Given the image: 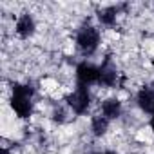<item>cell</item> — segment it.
I'll return each instance as SVG.
<instances>
[{"label":"cell","instance_id":"4fadbf2b","mask_svg":"<svg viewBox=\"0 0 154 154\" xmlns=\"http://www.w3.org/2000/svg\"><path fill=\"white\" fill-rule=\"evenodd\" d=\"M102 154H114V152H102Z\"/></svg>","mask_w":154,"mask_h":154},{"label":"cell","instance_id":"6da1fadb","mask_svg":"<svg viewBox=\"0 0 154 154\" xmlns=\"http://www.w3.org/2000/svg\"><path fill=\"white\" fill-rule=\"evenodd\" d=\"M33 89L29 85H15L11 96V107L20 118H27L33 111Z\"/></svg>","mask_w":154,"mask_h":154},{"label":"cell","instance_id":"7a4b0ae2","mask_svg":"<svg viewBox=\"0 0 154 154\" xmlns=\"http://www.w3.org/2000/svg\"><path fill=\"white\" fill-rule=\"evenodd\" d=\"M76 44L84 53H93L98 44H100V33L96 27L93 26H85L78 31V36H76Z\"/></svg>","mask_w":154,"mask_h":154},{"label":"cell","instance_id":"277c9868","mask_svg":"<svg viewBox=\"0 0 154 154\" xmlns=\"http://www.w3.org/2000/svg\"><path fill=\"white\" fill-rule=\"evenodd\" d=\"M67 102H69V105H71V109H72L74 112L84 114V112L87 111L89 103H91V96H89L87 87H85V85H78V89H76V91L67 98Z\"/></svg>","mask_w":154,"mask_h":154},{"label":"cell","instance_id":"ba28073f","mask_svg":"<svg viewBox=\"0 0 154 154\" xmlns=\"http://www.w3.org/2000/svg\"><path fill=\"white\" fill-rule=\"evenodd\" d=\"M138 105H140L145 112L154 114V91H150V89H141V91L138 93Z\"/></svg>","mask_w":154,"mask_h":154},{"label":"cell","instance_id":"9c48e42d","mask_svg":"<svg viewBox=\"0 0 154 154\" xmlns=\"http://www.w3.org/2000/svg\"><path fill=\"white\" fill-rule=\"evenodd\" d=\"M107 127H109V120L105 116H94L93 118V132H94V136L105 134Z\"/></svg>","mask_w":154,"mask_h":154},{"label":"cell","instance_id":"3957f363","mask_svg":"<svg viewBox=\"0 0 154 154\" xmlns=\"http://www.w3.org/2000/svg\"><path fill=\"white\" fill-rule=\"evenodd\" d=\"M76 78H78L80 85H85V87L91 84H96V82H100V67L82 62L76 67Z\"/></svg>","mask_w":154,"mask_h":154},{"label":"cell","instance_id":"52a82bcc","mask_svg":"<svg viewBox=\"0 0 154 154\" xmlns=\"http://www.w3.org/2000/svg\"><path fill=\"white\" fill-rule=\"evenodd\" d=\"M102 112L107 120H112V118H118L122 114V102L118 98H109L102 103Z\"/></svg>","mask_w":154,"mask_h":154},{"label":"cell","instance_id":"5b68a950","mask_svg":"<svg viewBox=\"0 0 154 154\" xmlns=\"http://www.w3.org/2000/svg\"><path fill=\"white\" fill-rule=\"evenodd\" d=\"M118 80V72H116V67L111 63V58L105 60V63L100 67V84L107 85V87H112Z\"/></svg>","mask_w":154,"mask_h":154},{"label":"cell","instance_id":"8fae6325","mask_svg":"<svg viewBox=\"0 0 154 154\" xmlns=\"http://www.w3.org/2000/svg\"><path fill=\"white\" fill-rule=\"evenodd\" d=\"M150 129L154 131V114H152V118H150Z\"/></svg>","mask_w":154,"mask_h":154},{"label":"cell","instance_id":"30bf717a","mask_svg":"<svg viewBox=\"0 0 154 154\" xmlns=\"http://www.w3.org/2000/svg\"><path fill=\"white\" fill-rule=\"evenodd\" d=\"M116 13H118V9H116V8H107V9L100 11L98 18H100V22H102V24H105V26H112V24H114V20H116Z\"/></svg>","mask_w":154,"mask_h":154},{"label":"cell","instance_id":"8992f818","mask_svg":"<svg viewBox=\"0 0 154 154\" xmlns=\"http://www.w3.org/2000/svg\"><path fill=\"white\" fill-rule=\"evenodd\" d=\"M17 33H18V36H22V38H27V36H31V35L35 33V20H33L31 15L24 13V15L17 20Z\"/></svg>","mask_w":154,"mask_h":154},{"label":"cell","instance_id":"7c38bea8","mask_svg":"<svg viewBox=\"0 0 154 154\" xmlns=\"http://www.w3.org/2000/svg\"><path fill=\"white\" fill-rule=\"evenodd\" d=\"M2 154H9V150L8 149H2Z\"/></svg>","mask_w":154,"mask_h":154}]
</instances>
